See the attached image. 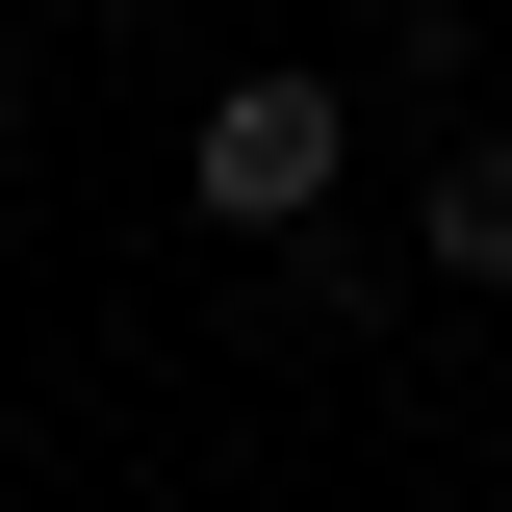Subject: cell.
I'll return each mask as SVG.
<instances>
[{"label": "cell", "instance_id": "6da1fadb", "mask_svg": "<svg viewBox=\"0 0 512 512\" xmlns=\"http://www.w3.org/2000/svg\"><path fill=\"white\" fill-rule=\"evenodd\" d=\"M333 180H359V77H333V52H256V77H205V128H180V205H205L231 256L333 231Z\"/></svg>", "mask_w": 512, "mask_h": 512}, {"label": "cell", "instance_id": "7a4b0ae2", "mask_svg": "<svg viewBox=\"0 0 512 512\" xmlns=\"http://www.w3.org/2000/svg\"><path fill=\"white\" fill-rule=\"evenodd\" d=\"M410 282L512 308V128H436V180H410Z\"/></svg>", "mask_w": 512, "mask_h": 512}, {"label": "cell", "instance_id": "3957f363", "mask_svg": "<svg viewBox=\"0 0 512 512\" xmlns=\"http://www.w3.org/2000/svg\"><path fill=\"white\" fill-rule=\"evenodd\" d=\"M0 128H26V26H0Z\"/></svg>", "mask_w": 512, "mask_h": 512}]
</instances>
